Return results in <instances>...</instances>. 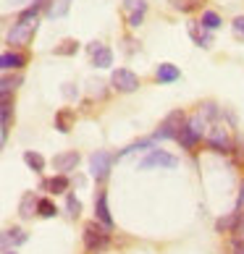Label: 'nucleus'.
Masks as SVG:
<instances>
[{"label": "nucleus", "mask_w": 244, "mask_h": 254, "mask_svg": "<svg viewBox=\"0 0 244 254\" xmlns=\"http://www.w3.org/2000/svg\"><path fill=\"white\" fill-rule=\"evenodd\" d=\"M3 254H16V252H3Z\"/></svg>", "instance_id": "obj_37"}, {"label": "nucleus", "mask_w": 244, "mask_h": 254, "mask_svg": "<svg viewBox=\"0 0 244 254\" xmlns=\"http://www.w3.org/2000/svg\"><path fill=\"white\" fill-rule=\"evenodd\" d=\"M229 249H231V254H244V233H239V236L231 241Z\"/></svg>", "instance_id": "obj_32"}, {"label": "nucleus", "mask_w": 244, "mask_h": 254, "mask_svg": "<svg viewBox=\"0 0 244 254\" xmlns=\"http://www.w3.org/2000/svg\"><path fill=\"white\" fill-rule=\"evenodd\" d=\"M69 5H71V0H58V5H50V8H48V16H50V18L66 16V13H69Z\"/></svg>", "instance_id": "obj_27"}, {"label": "nucleus", "mask_w": 244, "mask_h": 254, "mask_svg": "<svg viewBox=\"0 0 244 254\" xmlns=\"http://www.w3.org/2000/svg\"><path fill=\"white\" fill-rule=\"evenodd\" d=\"M239 218H242L239 210H237V212H229L226 218H218V220H215V231H218V233H237Z\"/></svg>", "instance_id": "obj_15"}, {"label": "nucleus", "mask_w": 244, "mask_h": 254, "mask_svg": "<svg viewBox=\"0 0 244 254\" xmlns=\"http://www.w3.org/2000/svg\"><path fill=\"white\" fill-rule=\"evenodd\" d=\"M24 63H26V58L21 53H11V50H5L3 53V58H0V65H3V71L8 73V71H18V68H24Z\"/></svg>", "instance_id": "obj_16"}, {"label": "nucleus", "mask_w": 244, "mask_h": 254, "mask_svg": "<svg viewBox=\"0 0 244 254\" xmlns=\"http://www.w3.org/2000/svg\"><path fill=\"white\" fill-rule=\"evenodd\" d=\"M155 79L161 84H173V81L181 79V71H179V65H173V63H161L155 68Z\"/></svg>", "instance_id": "obj_12"}, {"label": "nucleus", "mask_w": 244, "mask_h": 254, "mask_svg": "<svg viewBox=\"0 0 244 254\" xmlns=\"http://www.w3.org/2000/svg\"><path fill=\"white\" fill-rule=\"evenodd\" d=\"M34 29H37V13H32L29 8H26V11L18 13L13 29L8 32V45H11V48H21V45H26L32 40Z\"/></svg>", "instance_id": "obj_1"}, {"label": "nucleus", "mask_w": 244, "mask_h": 254, "mask_svg": "<svg viewBox=\"0 0 244 254\" xmlns=\"http://www.w3.org/2000/svg\"><path fill=\"white\" fill-rule=\"evenodd\" d=\"M77 50H79V42H77V40H63L53 53H55V55H74Z\"/></svg>", "instance_id": "obj_25"}, {"label": "nucleus", "mask_w": 244, "mask_h": 254, "mask_svg": "<svg viewBox=\"0 0 244 254\" xmlns=\"http://www.w3.org/2000/svg\"><path fill=\"white\" fill-rule=\"evenodd\" d=\"M189 34H192V40L200 45V48H210V45H213V34H210V29H205L200 21H192V24H189Z\"/></svg>", "instance_id": "obj_14"}, {"label": "nucleus", "mask_w": 244, "mask_h": 254, "mask_svg": "<svg viewBox=\"0 0 244 254\" xmlns=\"http://www.w3.org/2000/svg\"><path fill=\"white\" fill-rule=\"evenodd\" d=\"M71 118H74L71 110H61L58 116H55V128H58L61 134H69L71 131Z\"/></svg>", "instance_id": "obj_22"}, {"label": "nucleus", "mask_w": 244, "mask_h": 254, "mask_svg": "<svg viewBox=\"0 0 244 254\" xmlns=\"http://www.w3.org/2000/svg\"><path fill=\"white\" fill-rule=\"evenodd\" d=\"M200 116L202 118H218V105H215V102H205V105L200 108Z\"/></svg>", "instance_id": "obj_29"}, {"label": "nucleus", "mask_w": 244, "mask_h": 254, "mask_svg": "<svg viewBox=\"0 0 244 254\" xmlns=\"http://www.w3.org/2000/svg\"><path fill=\"white\" fill-rule=\"evenodd\" d=\"M66 210H69L71 218H79V212H81V202H79L74 194H69V196H66Z\"/></svg>", "instance_id": "obj_28"}, {"label": "nucleus", "mask_w": 244, "mask_h": 254, "mask_svg": "<svg viewBox=\"0 0 244 254\" xmlns=\"http://www.w3.org/2000/svg\"><path fill=\"white\" fill-rule=\"evenodd\" d=\"M244 207V184H242V189H239V196H237V210H242Z\"/></svg>", "instance_id": "obj_35"}, {"label": "nucleus", "mask_w": 244, "mask_h": 254, "mask_svg": "<svg viewBox=\"0 0 244 254\" xmlns=\"http://www.w3.org/2000/svg\"><path fill=\"white\" fill-rule=\"evenodd\" d=\"M95 215L105 228H113V218H110V210H108V194L105 191H100L95 196Z\"/></svg>", "instance_id": "obj_11"}, {"label": "nucleus", "mask_w": 244, "mask_h": 254, "mask_svg": "<svg viewBox=\"0 0 244 254\" xmlns=\"http://www.w3.org/2000/svg\"><path fill=\"white\" fill-rule=\"evenodd\" d=\"M176 165H179V160L171 152H165V149H150V155L139 163V171H153V168H168V171H173Z\"/></svg>", "instance_id": "obj_5"}, {"label": "nucleus", "mask_w": 244, "mask_h": 254, "mask_svg": "<svg viewBox=\"0 0 244 254\" xmlns=\"http://www.w3.org/2000/svg\"><path fill=\"white\" fill-rule=\"evenodd\" d=\"M108 231L110 228H105L100 220L87 223V225H84V247H87L89 252H102L108 247V241H110Z\"/></svg>", "instance_id": "obj_3"}, {"label": "nucleus", "mask_w": 244, "mask_h": 254, "mask_svg": "<svg viewBox=\"0 0 244 254\" xmlns=\"http://www.w3.org/2000/svg\"><path fill=\"white\" fill-rule=\"evenodd\" d=\"M69 186H71V181H69V176H63V173L53 176V178H45V181H42V189L50 191V194H66V191H69Z\"/></svg>", "instance_id": "obj_13"}, {"label": "nucleus", "mask_w": 244, "mask_h": 254, "mask_svg": "<svg viewBox=\"0 0 244 254\" xmlns=\"http://www.w3.org/2000/svg\"><path fill=\"white\" fill-rule=\"evenodd\" d=\"M63 97H69V100L79 97V89H74V84H66V87H63Z\"/></svg>", "instance_id": "obj_34"}, {"label": "nucleus", "mask_w": 244, "mask_h": 254, "mask_svg": "<svg viewBox=\"0 0 244 254\" xmlns=\"http://www.w3.org/2000/svg\"><path fill=\"white\" fill-rule=\"evenodd\" d=\"M92 65H95V68H110V65H113V50L105 48V45H100V48L92 53Z\"/></svg>", "instance_id": "obj_18"}, {"label": "nucleus", "mask_w": 244, "mask_h": 254, "mask_svg": "<svg viewBox=\"0 0 244 254\" xmlns=\"http://www.w3.org/2000/svg\"><path fill=\"white\" fill-rule=\"evenodd\" d=\"M237 233H244V215L239 218V228H237Z\"/></svg>", "instance_id": "obj_36"}, {"label": "nucleus", "mask_w": 244, "mask_h": 254, "mask_svg": "<svg viewBox=\"0 0 244 254\" xmlns=\"http://www.w3.org/2000/svg\"><path fill=\"white\" fill-rule=\"evenodd\" d=\"M77 165H79V152L77 149H69V152H61V155H55L53 157V168L58 173H71V171H77Z\"/></svg>", "instance_id": "obj_10"}, {"label": "nucleus", "mask_w": 244, "mask_h": 254, "mask_svg": "<svg viewBox=\"0 0 244 254\" xmlns=\"http://www.w3.org/2000/svg\"><path fill=\"white\" fill-rule=\"evenodd\" d=\"M55 204L50 202V199H40V204H37V215H40V218H55Z\"/></svg>", "instance_id": "obj_26"}, {"label": "nucleus", "mask_w": 244, "mask_h": 254, "mask_svg": "<svg viewBox=\"0 0 244 254\" xmlns=\"http://www.w3.org/2000/svg\"><path fill=\"white\" fill-rule=\"evenodd\" d=\"M26 233L21 231V228H8L5 233H3V252H11V244L13 247H21V244H26Z\"/></svg>", "instance_id": "obj_17"}, {"label": "nucleus", "mask_w": 244, "mask_h": 254, "mask_svg": "<svg viewBox=\"0 0 244 254\" xmlns=\"http://www.w3.org/2000/svg\"><path fill=\"white\" fill-rule=\"evenodd\" d=\"M37 204H40V199H37L32 191H26V194L21 196V202H18V215H21L24 220H29L32 215L37 212Z\"/></svg>", "instance_id": "obj_19"}, {"label": "nucleus", "mask_w": 244, "mask_h": 254, "mask_svg": "<svg viewBox=\"0 0 244 254\" xmlns=\"http://www.w3.org/2000/svg\"><path fill=\"white\" fill-rule=\"evenodd\" d=\"M124 11L129 13V26L131 29H139L145 21V13H147V3L145 0H124Z\"/></svg>", "instance_id": "obj_9"}, {"label": "nucleus", "mask_w": 244, "mask_h": 254, "mask_svg": "<svg viewBox=\"0 0 244 254\" xmlns=\"http://www.w3.org/2000/svg\"><path fill=\"white\" fill-rule=\"evenodd\" d=\"M202 136H205V118L197 113V116H192V118H186V126L181 128V134H179V142L184 149H194L197 144L202 142Z\"/></svg>", "instance_id": "obj_2"}, {"label": "nucleus", "mask_w": 244, "mask_h": 254, "mask_svg": "<svg viewBox=\"0 0 244 254\" xmlns=\"http://www.w3.org/2000/svg\"><path fill=\"white\" fill-rule=\"evenodd\" d=\"M24 163L29 165L34 173H42L45 171V157L40 152H32V149H29V152H24Z\"/></svg>", "instance_id": "obj_20"}, {"label": "nucleus", "mask_w": 244, "mask_h": 254, "mask_svg": "<svg viewBox=\"0 0 244 254\" xmlns=\"http://www.w3.org/2000/svg\"><path fill=\"white\" fill-rule=\"evenodd\" d=\"M89 87H92V95H97V97H105V89H102L105 84H102V81H92Z\"/></svg>", "instance_id": "obj_33"}, {"label": "nucleus", "mask_w": 244, "mask_h": 254, "mask_svg": "<svg viewBox=\"0 0 244 254\" xmlns=\"http://www.w3.org/2000/svg\"><path fill=\"white\" fill-rule=\"evenodd\" d=\"M231 29H234V34L239 37V40H244V16H237L231 21Z\"/></svg>", "instance_id": "obj_31"}, {"label": "nucleus", "mask_w": 244, "mask_h": 254, "mask_svg": "<svg viewBox=\"0 0 244 254\" xmlns=\"http://www.w3.org/2000/svg\"><path fill=\"white\" fill-rule=\"evenodd\" d=\"M153 142H155V139H139V142H131L126 149H121L116 157L121 160V157H126V155H131V152H139V149H153Z\"/></svg>", "instance_id": "obj_21"}, {"label": "nucleus", "mask_w": 244, "mask_h": 254, "mask_svg": "<svg viewBox=\"0 0 244 254\" xmlns=\"http://www.w3.org/2000/svg\"><path fill=\"white\" fill-rule=\"evenodd\" d=\"M173 3V8L176 11H181V13H192V11H197L205 0H171Z\"/></svg>", "instance_id": "obj_23"}, {"label": "nucleus", "mask_w": 244, "mask_h": 254, "mask_svg": "<svg viewBox=\"0 0 244 254\" xmlns=\"http://www.w3.org/2000/svg\"><path fill=\"white\" fill-rule=\"evenodd\" d=\"M184 126H186L184 110H173V113H168V116L163 118V124L158 126V131H155L153 139H179V134H181Z\"/></svg>", "instance_id": "obj_4"}, {"label": "nucleus", "mask_w": 244, "mask_h": 254, "mask_svg": "<svg viewBox=\"0 0 244 254\" xmlns=\"http://www.w3.org/2000/svg\"><path fill=\"white\" fill-rule=\"evenodd\" d=\"M208 147L213 149V152H221V155H226V152H231V139H229V131L223 128V126H210V131H208Z\"/></svg>", "instance_id": "obj_8"}, {"label": "nucleus", "mask_w": 244, "mask_h": 254, "mask_svg": "<svg viewBox=\"0 0 244 254\" xmlns=\"http://www.w3.org/2000/svg\"><path fill=\"white\" fill-rule=\"evenodd\" d=\"M110 84H113V89L121 92V95H129V92L139 89V76L129 68H116L113 76H110Z\"/></svg>", "instance_id": "obj_7"}, {"label": "nucleus", "mask_w": 244, "mask_h": 254, "mask_svg": "<svg viewBox=\"0 0 244 254\" xmlns=\"http://www.w3.org/2000/svg\"><path fill=\"white\" fill-rule=\"evenodd\" d=\"M113 155L105 152V149H97V152L89 155V173L92 178H97V181H105L108 173H110V165H113Z\"/></svg>", "instance_id": "obj_6"}, {"label": "nucleus", "mask_w": 244, "mask_h": 254, "mask_svg": "<svg viewBox=\"0 0 244 254\" xmlns=\"http://www.w3.org/2000/svg\"><path fill=\"white\" fill-rule=\"evenodd\" d=\"M18 81H21L18 76H16V79H11V76L5 73V76H3V97H5V95H11V89H16V84H18Z\"/></svg>", "instance_id": "obj_30"}, {"label": "nucleus", "mask_w": 244, "mask_h": 254, "mask_svg": "<svg viewBox=\"0 0 244 254\" xmlns=\"http://www.w3.org/2000/svg\"><path fill=\"white\" fill-rule=\"evenodd\" d=\"M200 24L205 26V29L215 32V29H218V26H221V16L215 13V11H205V13H202V21H200Z\"/></svg>", "instance_id": "obj_24"}]
</instances>
